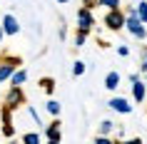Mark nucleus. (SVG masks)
Here are the masks:
<instances>
[{"label":"nucleus","instance_id":"nucleus-1","mask_svg":"<svg viewBox=\"0 0 147 144\" xmlns=\"http://www.w3.org/2000/svg\"><path fill=\"white\" fill-rule=\"evenodd\" d=\"M125 27H127L130 35H135L137 40H145L147 38V27H145V23L137 17V10H135V8H130L127 13H125Z\"/></svg>","mask_w":147,"mask_h":144},{"label":"nucleus","instance_id":"nucleus-2","mask_svg":"<svg viewBox=\"0 0 147 144\" xmlns=\"http://www.w3.org/2000/svg\"><path fill=\"white\" fill-rule=\"evenodd\" d=\"M5 104L10 107V109H18V107H23L25 104V92L23 87H18V84H10V90L5 92Z\"/></svg>","mask_w":147,"mask_h":144},{"label":"nucleus","instance_id":"nucleus-3","mask_svg":"<svg viewBox=\"0 0 147 144\" xmlns=\"http://www.w3.org/2000/svg\"><path fill=\"white\" fill-rule=\"evenodd\" d=\"M105 27H107V30H112V32L122 30V27H125V13H122L120 8L107 10V15H105Z\"/></svg>","mask_w":147,"mask_h":144},{"label":"nucleus","instance_id":"nucleus-4","mask_svg":"<svg viewBox=\"0 0 147 144\" xmlns=\"http://www.w3.org/2000/svg\"><path fill=\"white\" fill-rule=\"evenodd\" d=\"M20 62H23L20 57H3V60H0V84L8 82L10 75H13V72L20 67Z\"/></svg>","mask_w":147,"mask_h":144},{"label":"nucleus","instance_id":"nucleus-5","mask_svg":"<svg viewBox=\"0 0 147 144\" xmlns=\"http://www.w3.org/2000/svg\"><path fill=\"white\" fill-rule=\"evenodd\" d=\"M0 119H3V137L13 139V137H15V127H13V109H10L8 104L0 107Z\"/></svg>","mask_w":147,"mask_h":144},{"label":"nucleus","instance_id":"nucleus-6","mask_svg":"<svg viewBox=\"0 0 147 144\" xmlns=\"http://www.w3.org/2000/svg\"><path fill=\"white\" fill-rule=\"evenodd\" d=\"M95 25V15H92V8H87V5H82V8L78 10V30H85L90 32Z\"/></svg>","mask_w":147,"mask_h":144},{"label":"nucleus","instance_id":"nucleus-7","mask_svg":"<svg viewBox=\"0 0 147 144\" xmlns=\"http://www.w3.org/2000/svg\"><path fill=\"white\" fill-rule=\"evenodd\" d=\"M60 124H62V122L57 119V117H55V119H53V122H50V124H47V127H45V139H47V142H53V144H57V142H60V139H62Z\"/></svg>","mask_w":147,"mask_h":144},{"label":"nucleus","instance_id":"nucleus-8","mask_svg":"<svg viewBox=\"0 0 147 144\" xmlns=\"http://www.w3.org/2000/svg\"><path fill=\"white\" fill-rule=\"evenodd\" d=\"M3 32H5V35H10V38L20 32V23H18L15 15H10V13H8V15H3Z\"/></svg>","mask_w":147,"mask_h":144},{"label":"nucleus","instance_id":"nucleus-9","mask_svg":"<svg viewBox=\"0 0 147 144\" xmlns=\"http://www.w3.org/2000/svg\"><path fill=\"white\" fill-rule=\"evenodd\" d=\"M107 107H110V109H115V112H120V114H130L132 112L130 99H125V97H112L107 102Z\"/></svg>","mask_w":147,"mask_h":144},{"label":"nucleus","instance_id":"nucleus-10","mask_svg":"<svg viewBox=\"0 0 147 144\" xmlns=\"http://www.w3.org/2000/svg\"><path fill=\"white\" fill-rule=\"evenodd\" d=\"M145 94H147L145 80H135V82H132V99H135V102H145Z\"/></svg>","mask_w":147,"mask_h":144},{"label":"nucleus","instance_id":"nucleus-11","mask_svg":"<svg viewBox=\"0 0 147 144\" xmlns=\"http://www.w3.org/2000/svg\"><path fill=\"white\" fill-rule=\"evenodd\" d=\"M120 80H122V77H120V72H117V70H112V72H107V75H105V87H107V90H117V87H120Z\"/></svg>","mask_w":147,"mask_h":144},{"label":"nucleus","instance_id":"nucleus-12","mask_svg":"<svg viewBox=\"0 0 147 144\" xmlns=\"http://www.w3.org/2000/svg\"><path fill=\"white\" fill-rule=\"evenodd\" d=\"M10 84H18V87H23L25 82H28V72H25V70H20L18 67L15 72H13V75H10V80H8Z\"/></svg>","mask_w":147,"mask_h":144},{"label":"nucleus","instance_id":"nucleus-13","mask_svg":"<svg viewBox=\"0 0 147 144\" xmlns=\"http://www.w3.org/2000/svg\"><path fill=\"white\" fill-rule=\"evenodd\" d=\"M40 90L45 92V94H53L55 92V80L53 77H40Z\"/></svg>","mask_w":147,"mask_h":144},{"label":"nucleus","instance_id":"nucleus-14","mask_svg":"<svg viewBox=\"0 0 147 144\" xmlns=\"http://www.w3.org/2000/svg\"><path fill=\"white\" fill-rule=\"evenodd\" d=\"M45 109H47V114H53V117H60V109H62V107H60V102H57V99L50 97V99L45 102Z\"/></svg>","mask_w":147,"mask_h":144},{"label":"nucleus","instance_id":"nucleus-15","mask_svg":"<svg viewBox=\"0 0 147 144\" xmlns=\"http://www.w3.org/2000/svg\"><path fill=\"white\" fill-rule=\"evenodd\" d=\"M135 10H137V17H140V20H142V23L147 25V0L137 3V5H135Z\"/></svg>","mask_w":147,"mask_h":144},{"label":"nucleus","instance_id":"nucleus-16","mask_svg":"<svg viewBox=\"0 0 147 144\" xmlns=\"http://www.w3.org/2000/svg\"><path fill=\"white\" fill-rule=\"evenodd\" d=\"M112 129H115V122H112V119H102L100 122V134H112Z\"/></svg>","mask_w":147,"mask_h":144},{"label":"nucleus","instance_id":"nucleus-17","mask_svg":"<svg viewBox=\"0 0 147 144\" xmlns=\"http://www.w3.org/2000/svg\"><path fill=\"white\" fill-rule=\"evenodd\" d=\"M97 5L105 8V10H115V8H120L122 3H120V0H97Z\"/></svg>","mask_w":147,"mask_h":144},{"label":"nucleus","instance_id":"nucleus-18","mask_svg":"<svg viewBox=\"0 0 147 144\" xmlns=\"http://www.w3.org/2000/svg\"><path fill=\"white\" fill-rule=\"evenodd\" d=\"M40 139H42V137H40L38 132H28V134H23V142L25 144H40Z\"/></svg>","mask_w":147,"mask_h":144},{"label":"nucleus","instance_id":"nucleus-19","mask_svg":"<svg viewBox=\"0 0 147 144\" xmlns=\"http://www.w3.org/2000/svg\"><path fill=\"white\" fill-rule=\"evenodd\" d=\"M87 35H90V32H85V30H78L75 32V47H82L87 42Z\"/></svg>","mask_w":147,"mask_h":144},{"label":"nucleus","instance_id":"nucleus-20","mask_svg":"<svg viewBox=\"0 0 147 144\" xmlns=\"http://www.w3.org/2000/svg\"><path fill=\"white\" fill-rule=\"evenodd\" d=\"M72 75H75V77L85 75V62H82V60H78L75 65H72Z\"/></svg>","mask_w":147,"mask_h":144},{"label":"nucleus","instance_id":"nucleus-21","mask_svg":"<svg viewBox=\"0 0 147 144\" xmlns=\"http://www.w3.org/2000/svg\"><path fill=\"white\" fill-rule=\"evenodd\" d=\"M117 55H120V57H127V55H130V47H127V45H120V47H117Z\"/></svg>","mask_w":147,"mask_h":144},{"label":"nucleus","instance_id":"nucleus-22","mask_svg":"<svg viewBox=\"0 0 147 144\" xmlns=\"http://www.w3.org/2000/svg\"><path fill=\"white\" fill-rule=\"evenodd\" d=\"M28 112H30V117H32L35 122H38V124H42V122H40V114L35 112V107H28Z\"/></svg>","mask_w":147,"mask_h":144},{"label":"nucleus","instance_id":"nucleus-23","mask_svg":"<svg viewBox=\"0 0 147 144\" xmlns=\"http://www.w3.org/2000/svg\"><path fill=\"white\" fill-rule=\"evenodd\" d=\"M82 5H87V8H95V5H97V0H82Z\"/></svg>","mask_w":147,"mask_h":144},{"label":"nucleus","instance_id":"nucleus-24","mask_svg":"<svg viewBox=\"0 0 147 144\" xmlns=\"http://www.w3.org/2000/svg\"><path fill=\"white\" fill-rule=\"evenodd\" d=\"M140 72H147V62L142 60V65H140Z\"/></svg>","mask_w":147,"mask_h":144},{"label":"nucleus","instance_id":"nucleus-25","mask_svg":"<svg viewBox=\"0 0 147 144\" xmlns=\"http://www.w3.org/2000/svg\"><path fill=\"white\" fill-rule=\"evenodd\" d=\"M3 38H5V32H3V27H0V42H3Z\"/></svg>","mask_w":147,"mask_h":144},{"label":"nucleus","instance_id":"nucleus-26","mask_svg":"<svg viewBox=\"0 0 147 144\" xmlns=\"http://www.w3.org/2000/svg\"><path fill=\"white\" fill-rule=\"evenodd\" d=\"M57 3H62V5H65V3H67V0H57Z\"/></svg>","mask_w":147,"mask_h":144},{"label":"nucleus","instance_id":"nucleus-27","mask_svg":"<svg viewBox=\"0 0 147 144\" xmlns=\"http://www.w3.org/2000/svg\"><path fill=\"white\" fill-rule=\"evenodd\" d=\"M145 84H147V72H145Z\"/></svg>","mask_w":147,"mask_h":144},{"label":"nucleus","instance_id":"nucleus-28","mask_svg":"<svg viewBox=\"0 0 147 144\" xmlns=\"http://www.w3.org/2000/svg\"><path fill=\"white\" fill-rule=\"evenodd\" d=\"M145 62H147V50H145Z\"/></svg>","mask_w":147,"mask_h":144}]
</instances>
